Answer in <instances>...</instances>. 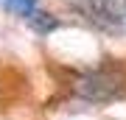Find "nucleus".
<instances>
[{
    "mask_svg": "<svg viewBox=\"0 0 126 120\" xmlns=\"http://www.w3.org/2000/svg\"><path fill=\"white\" fill-rule=\"evenodd\" d=\"M73 92L90 103H107L126 92V73L121 67H95L73 78Z\"/></svg>",
    "mask_w": 126,
    "mask_h": 120,
    "instance_id": "f257e3e1",
    "label": "nucleus"
},
{
    "mask_svg": "<svg viewBox=\"0 0 126 120\" xmlns=\"http://www.w3.org/2000/svg\"><path fill=\"white\" fill-rule=\"evenodd\" d=\"M67 6L101 28H121L126 22V0H70Z\"/></svg>",
    "mask_w": 126,
    "mask_h": 120,
    "instance_id": "f03ea898",
    "label": "nucleus"
},
{
    "mask_svg": "<svg viewBox=\"0 0 126 120\" xmlns=\"http://www.w3.org/2000/svg\"><path fill=\"white\" fill-rule=\"evenodd\" d=\"M28 25H31L36 34H50L53 28H59V20L53 17V14H48V11L36 9V11L31 14V17H28Z\"/></svg>",
    "mask_w": 126,
    "mask_h": 120,
    "instance_id": "7ed1b4c3",
    "label": "nucleus"
},
{
    "mask_svg": "<svg viewBox=\"0 0 126 120\" xmlns=\"http://www.w3.org/2000/svg\"><path fill=\"white\" fill-rule=\"evenodd\" d=\"M0 6L28 20V17H31V14H34L36 9H39V0H0Z\"/></svg>",
    "mask_w": 126,
    "mask_h": 120,
    "instance_id": "20e7f679",
    "label": "nucleus"
}]
</instances>
